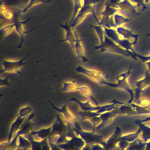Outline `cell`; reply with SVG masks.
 Returning a JSON list of instances; mask_svg holds the SVG:
<instances>
[{"mask_svg":"<svg viewBox=\"0 0 150 150\" xmlns=\"http://www.w3.org/2000/svg\"><path fill=\"white\" fill-rule=\"evenodd\" d=\"M132 18L126 17L119 13H116L114 16V20L116 28L128 23Z\"/></svg>","mask_w":150,"mask_h":150,"instance_id":"14","label":"cell"},{"mask_svg":"<svg viewBox=\"0 0 150 150\" xmlns=\"http://www.w3.org/2000/svg\"><path fill=\"white\" fill-rule=\"evenodd\" d=\"M131 69L132 66H130L128 70L126 73H123L116 77L117 83L120 86L121 89L126 91L130 95V100L128 102H126L127 104H132L135 97L134 90L131 89L129 83L127 81L128 78L131 75Z\"/></svg>","mask_w":150,"mask_h":150,"instance_id":"5","label":"cell"},{"mask_svg":"<svg viewBox=\"0 0 150 150\" xmlns=\"http://www.w3.org/2000/svg\"><path fill=\"white\" fill-rule=\"evenodd\" d=\"M136 87L134 91V98L136 100H139L141 93H143L145 89L150 86V73L149 70L145 72L144 78L136 82Z\"/></svg>","mask_w":150,"mask_h":150,"instance_id":"8","label":"cell"},{"mask_svg":"<svg viewBox=\"0 0 150 150\" xmlns=\"http://www.w3.org/2000/svg\"><path fill=\"white\" fill-rule=\"evenodd\" d=\"M26 57L19 61H11L4 60L3 62L2 66L4 67L3 69L1 71V73L3 72H9L11 73L20 74V69L23 66L27 63H23V61L25 60Z\"/></svg>","mask_w":150,"mask_h":150,"instance_id":"6","label":"cell"},{"mask_svg":"<svg viewBox=\"0 0 150 150\" xmlns=\"http://www.w3.org/2000/svg\"><path fill=\"white\" fill-rule=\"evenodd\" d=\"M129 1L136 8H142V11H144L147 9L146 6V0H129Z\"/></svg>","mask_w":150,"mask_h":150,"instance_id":"16","label":"cell"},{"mask_svg":"<svg viewBox=\"0 0 150 150\" xmlns=\"http://www.w3.org/2000/svg\"><path fill=\"white\" fill-rule=\"evenodd\" d=\"M107 2L111 6L118 9V13L126 17L133 18L134 15L137 16L141 14L137 12L136 8L129 0H107Z\"/></svg>","mask_w":150,"mask_h":150,"instance_id":"2","label":"cell"},{"mask_svg":"<svg viewBox=\"0 0 150 150\" xmlns=\"http://www.w3.org/2000/svg\"><path fill=\"white\" fill-rule=\"evenodd\" d=\"M76 70L78 73L85 74L90 79L99 84L101 85H105L110 87L121 89L120 86L118 83H112L107 82L102 73L99 71L87 69L82 67H77L76 69Z\"/></svg>","mask_w":150,"mask_h":150,"instance_id":"3","label":"cell"},{"mask_svg":"<svg viewBox=\"0 0 150 150\" xmlns=\"http://www.w3.org/2000/svg\"><path fill=\"white\" fill-rule=\"evenodd\" d=\"M150 1V0H146V3L149 2V1Z\"/></svg>","mask_w":150,"mask_h":150,"instance_id":"22","label":"cell"},{"mask_svg":"<svg viewBox=\"0 0 150 150\" xmlns=\"http://www.w3.org/2000/svg\"><path fill=\"white\" fill-rule=\"evenodd\" d=\"M141 130L140 128H139V129L136 131V133L129 134L127 135L124 136H122L120 138V140L125 141V142L130 143L133 142L139 138L138 137L141 134Z\"/></svg>","mask_w":150,"mask_h":150,"instance_id":"15","label":"cell"},{"mask_svg":"<svg viewBox=\"0 0 150 150\" xmlns=\"http://www.w3.org/2000/svg\"><path fill=\"white\" fill-rule=\"evenodd\" d=\"M150 150V141L149 142H147L146 144V150Z\"/></svg>","mask_w":150,"mask_h":150,"instance_id":"19","label":"cell"},{"mask_svg":"<svg viewBox=\"0 0 150 150\" xmlns=\"http://www.w3.org/2000/svg\"><path fill=\"white\" fill-rule=\"evenodd\" d=\"M67 83L71 87L65 86L63 88L62 91H75L76 90H80L81 93L84 95L90 98L93 101L95 105L97 106H98V104L95 98L93 97V95L92 93L90 90L87 86H79L73 83Z\"/></svg>","mask_w":150,"mask_h":150,"instance_id":"10","label":"cell"},{"mask_svg":"<svg viewBox=\"0 0 150 150\" xmlns=\"http://www.w3.org/2000/svg\"><path fill=\"white\" fill-rule=\"evenodd\" d=\"M118 34L124 39L129 40L133 45H136L138 40L139 35L134 34L132 30L123 26H119L116 29Z\"/></svg>","mask_w":150,"mask_h":150,"instance_id":"11","label":"cell"},{"mask_svg":"<svg viewBox=\"0 0 150 150\" xmlns=\"http://www.w3.org/2000/svg\"><path fill=\"white\" fill-rule=\"evenodd\" d=\"M119 12V10L116 8L111 6L107 2L105 4V8L102 13L103 19H107L114 16L116 13Z\"/></svg>","mask_w":150,"mask_h":150,"instance_id":"13","label":"cell"},{"mask_svg":"<svg viewBox=\"0 0 150 150\" xmlns=\"http://www.w3.org/2000/svg\"><path fill=\"white\" fill-rule=\"evenodd\" d=\"M122 132L119 127H116L115 131L112 136L107 141H105L102 145L105 150H116L118 149V144L120 138L122 136Z\"/></svg>","mask_w":150,"mask_h":150,"instance_id":"7","label":"cell"},{"mask_svg":"<svg viewBox=\"0 0 150 150\" xmlns=\"http://www.w3.org/2000/svg\"><path fill=\"white\" fill-rule=\"evenodd\" d=\"M135 123L141 130L142 140L144 142L150 141V127L145 126L143 123L140 122L138 120L135 121Z\"/></svg>","mask_w":150,"mask_h":150,"instance_id":"12","label":"cell"},{"mask_svg":"<svg viewBox=\"0 0 150 150\" xmlns=\"http://www.w3.org/2000/svg\"><path fill=\"white\" fill-rule=\"evenodd\" d=\"M96 30L97 32L100 45L96 47L95 49H100L101 53L107 52L110 53L119 54L124 57H129L135 60H137V57L131 51H127L122 48L107 37L101 27H96Z\"/></svg>","mask_w":150,"mask_h":150,"instance_id":"1","label":"cell"},{"mask_svg":"<svg viewBox=\"0 0 150 150\" xmlns=\"http://www.w3.org/2000/svg\"><path fill=\"white\" fill-rule=\"evenodd\" d=\"M150 36V33H149V34H148V35H146V37H149Z\"/></svg>","mask_w":150,"mask_h":150,"instance_id":"21","label":"cell"},{"mask_svg":"<svg viewBox=\"0 0 150 150\" xmlns=\"http://www.w3.org/2000/svg\"><path fill=\"white\" fill-rule=\"evenodd\" d=\"M103 27L106 35L114 41L116 44L127 51L132 52V50H134L132 47L133 45L129 40L124 39L122 37H121L116 31V30L113 28Z\"/></svg>","mask_w":150,"mask_h":150,"instance_id":"4","label":"cell"},{"mask_svg":"<svg viewBox=\"0 0 150 150\" xmlns=\"http://www.w3.org/2000/svg\"><path fill=\"white\" fill-rule=\"evenodd\" d=\"M146 63L147 64L148 67H149V71L150 73V61L148 62H146Z\"/></svg>","mask_w":150,"mask_h":150,"instance_id":"20","label":"cell"},{"mask_svg":"<svg viewBox=\"0 0 150 150\" xmlns=\"http://www.w3.org/2000/svg\"><path fill=\"white\" fill-rule=\"evenodd\" d=\"M138 121H139L140 122H141V123H144V122H146L150 121V116L149 117L147 118V119H145V120H138Z\"/></svg>","mask_w":150,"mask_h":150,"instance_id":"18","label":"cell"},{"mask_svg":"<svg viewBox=\"0 0 150 150\" xmlns=\"http://www.w3.org/2000/svg\"><path fill=\"white\" fill-rule=\"evenodd\" d=\"M121 115L120 110L119 107H115L113 110L101 114L100 115L101 119V123L98 127V129L102 128L103 127L110 124L114 120L115 117Z\"/></svg>","mask_w":150,"mask_h":150,"instance_id":"9","label":"cell"},{"mask_svg":"<svg viewBox=\"0 0 150 150\" xmlns=\"http://www.w3.org/2000/svg\"><path fill=\"white\" fill-rule=\"evenodd\" d=\"M132 52L137 58H139L140 60H141L142 62L146 63L150 61V55L149 56H143L139 54H137L134 49L132 51Z\"/></svg>","mask_w":150,"mask_h":150,"instance_id":"17","label":"cell"}]
</instances>
